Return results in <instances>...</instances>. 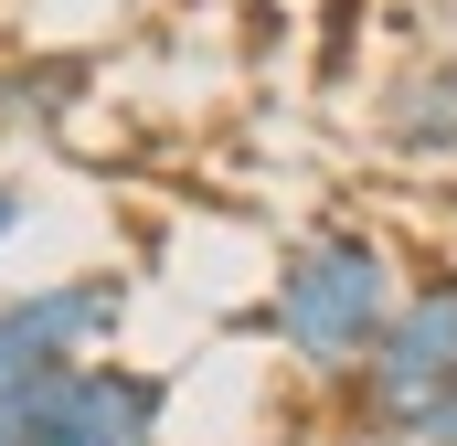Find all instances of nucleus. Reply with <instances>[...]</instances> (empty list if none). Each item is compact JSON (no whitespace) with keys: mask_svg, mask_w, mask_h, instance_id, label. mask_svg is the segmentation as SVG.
Instances as JSON below:
<instances>
[{"mask_svg":"<svg viewBox=\"0 0 457 446\" xmlns=\"http://www.w3.org/2000/svg\"><path fill=\"white\" fill-rule=\"evenodd\" d=\"M11 223H21V192H11V181H0V234H11Z\"/></svg>","mask_w":457,"mask_h":446,"instance_id":"nucleus-6","label":"nucleus"},{"mask_svg":"<svg viewBox=\"0 0 457 446\" xmlns=\"http://www.w3.org/2000/svg\"><path fill=\"white\" fill-rule=\"evenodd\" d=\"M447 404H457V266H436V277H415V287L394 298V319L372 340V361H361V415H372V436L436 446Z\"/></svg>","mask_w":457,"mask_h":446,"instance_id":"nucleus-2","label":"nucleus"},{"mask_svg":"<svg viewBox=\"0 0 457 446\" xmlns=\"http://www.w3.org/2000/svg\"><path fill=\"white\" fill-rule=\"evenodd\" d=\"M11 393H32L43 446H160V404H170L160 372H117V361H75V372L11 383Z\"/></svg>","mask_w":457,"mask_h":446,"instance_id":"nucleus-4","label":"nucleus"},{"mask_svg":"<svg viewBox=\"0 0 457 446\" xmlns=\"http://www.w3.org/2000/svg\"><path fill=\"white\" fill-rule=\"evenodd\" d=\"M128 319V277H64L0 309V383H54L75 361H96Z\"/></svg>","mask_w":457,"mask_h":446,"instance_id":"nucleus-3","label":"nucleus"},{"mask_svg":"<svg viewBox=\"0 0 457 446\" xmlns=\"http://www.w3.org/2000/svg\"><path fill=\"white\" fill-rule=\"evenodd\" d=\"M394 255H383V234H361V223H309L298 244H287V266H277V298H266V330L287 340L309 372H361L372 361V340L394 319Z\"/></svg>","mask_w":457,"mask_h":446,"instance_id":"nucleus-1","label":"nucleus"},{"mask_svg":"<svg viewBox=\"0 0 457 446\" xmlns=\"http://www.w3.org/2000/svg\"><path fill=\"white\" fill-rule=\"evenodd\" d=\"M383 138H394L404 160H447V149H457V54L394 75V96H383Z\"/></svg>","mask_w":457,"mask_h":446,"instance_id":"nucleus-5","label":"nucleus"},{"mask_svg":"<svg viewBox=\"0 0 457 446\" xmlns=\"http://www.w3.org/2000/svg\"><path fill=\"white\" fill-rule=\"evenodd\" d=\"M436 446H457V404H447V425H436Z\"/></svg>","mask_w":457,"mask_h":446,"instance_id":"nucleus-7","label":"nucleus"}]
</instances>
